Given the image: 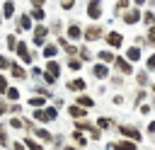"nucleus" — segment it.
I'll return each instance as SVG.
<instances>
[{
  "label": "nucleus",
  "instance_id": "6",
  "mask_svg": "<svg viewBox=\"0 0 155 150\" xmlns=\"http://www.w3.org/2000/svg\"><path fill=\"white\" fill-rule=\"evenodd\" d=\"M87 36H90V39H94V36H99V29H94V27H92V29L87 31Z\"/></svg>",
  "mask_w": 155,
  "mask_h": 150
},
{
  "label": "nucleus",
  "instance_id": "8",
  "mask_svg": "<svg viewBox=\"0 0 155 150\" xmlns=\"http://www.w3.org/2000/svg\"><path fill=\"white\" fill-rule=\"evenodd\" d=\"M148 65H150V70H155V56H153V58L148 60Z\"/></svg>",
  "mask_w": 155,
  "mask_h": 150
},
{
  "label": "nucleus",
  "instance_id": "3",
  "mask_svg": "<svg viewBox=\"0 0 155 150\" xmlns=\"http://www.w3.org/2000/svg\"><path fill=\"white\" fill-rule=\"evenodd\" d=\"M133 148H136L133 143H126V140H124V143H119V150H133Z\"/></svg>",
  "mask_w": 155,
  "mask_h": 150
},
{
  "label": "nucleus",
  "instance_id": "4",
  "mask_svg": "<svg viewBox=\"0 0 155 150\" xmlns=\"http://www.w3.org/2000/svg\"><path fill=\"white\" fill-rule=\"evenodd\" d=\"M90 17H99V7H97V5L90 7Z\"/></svg>",
  "mask_w": 155,
  "mask_h": 150
},
{
  "label": "nucleus",
  "instance_id": "5",
  "mask_svg": "<svg viewBox=\"0 0 155 150\" xmlns=\"http://www.w3.org/2000/svg\"><path fill=\"white\" fill-rule=\"evenodd\" d=\"M70 36H73V39L80 36V27H70Z\"/></svg>",
  "mask_w": 155,
  "mask_h": 150
},
{
  "label": "nucleus",
  "instance_id": "7",
  "mask_svg": "<svg viewBox=\"0 0 155 150\" xmlns=\"http://www.w3.org/2000/svg\"><path fill=\"white\" fill-rule=\"evenodd\" d=\"M138 56H140L138 48H131V51H128V58H136V60H138Z\"/></svg>",
  "mask_w": 155,
  "mask_h": 150
},
{
  "label": "nucleus",
  "instance_id": "1",
  "mask_svg": "<svg viewBox=\"0 0 155 150\" xmlns=\"http://www.w3.org/2000/svg\"><path fill=\"white\" fill-rule=\"evenodd\" d=\"M109 44H111V46H119V44H121V36H119V34H109Z\"/></svg>",
  "mask_w": 155,
  "mask_h": 150
},
{
  "label": "nucleus",
  "instance_id": "9",
  "mask_svg": "<svg viewBox=\"0 0 155 150\" xmlns=\"http://www.w3.org/2000/svg\"><path fill=\"white\" fill-rule=\"evenodd\" d=\"M5 85H7V82H5V77H0V92L5 90Z\"/></svg>",
  "mask_w": 155,
  "mask_h": 150
},
{
  "label": "nucleus",
  "instance_id": "2",
  "mask_svg": "<svg viewBox=\"0 0 155 150\" xmlns=\"http://www.w3.org/2000/svg\"><path fill=\"white\" fill-rule=\"evenodd\" d=\"M68 87H70V90H82V87H85V82H82V80H73Z\"/></svg>",
  "mask_w": 155,
  "mask_h": 150
}]
</instances>
